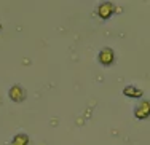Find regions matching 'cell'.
<instances>
[{"label": "cell", "instance_id": "cell-1", "mask_svg": "<svg viewBox=\"0 0 150 145\" xmlns=\"http://www.w3.org/2000/svg\"><path fill=\"white\" fill-rule=\"evenodd\" d=\"M149 115H150V102L142 101L141 104L136 107V116H137V118H147Z\"/></svg>", "mask_w": 150, "mask_h": 145}, {"label": "cell", "instance_id": "cell-2", "mask_svg": "<svg viewBox=\"0 0 150 145\" xmlns=\"http://www.w3.org/2000/svg\"><path fill=\"white\" fill-rule=\"evenodd\" d=\"M99 61H101V64L104 65H109L113 62V51L110 48H104L101 53H99Z\"/></svg>", "mask_w": 150, "mask_h": 145}, {"label": "cell", "instance_id": "cell-3", "mask_svg": "<svg viewBox=\"0 0 150 145\" xmlns=\"http://www.w3.org/2000/svg\"><path fill=\"white\" fill-rule=\"evenodd\" d=\"M10 97H11L15 102H21V101H24V97H26V93H24V89L21 86H13L11 89H10Z\"/></svg>", "mask_w": 150, "mask_h": 145}, {"label": "cell", "instance_id": "cell-4", "mask_svg": "<svg viewBox=\"0 0 150 145\" xmlns=\"http://www.w3.org/2000/svg\"><path fill=\"white\" fill-rule=\"evenodd\" d=\"M112 13H113V5L112 3H102V5L99 6V16H101L102 19H107Z\"/></svg>", "mask_w": 150, "mask_h": 145}, {"label": "cell", "instance_id": "cell-5", "mask_svg": "<svg viewBox=\"0 0 150 145\" xmlns=\"http://www.w3.org/2000/svg\"><path fill=\"white\" fill-rule=\"evenodd\" d=\"M123 93L126 94V96H131V97H139L142 94V91L139 89V88H134V86H126L123 89Z\"/></svg>", "mask_w": 150, "mask_h": 145}, {"label": "cell", "instance_id": "cell-6", "mask_svg": "<svg viewBox=\"0 0 150 145\" xmlns=\"http://www.w3.org/2000/svg\"><path fill=\"white\" fill-rule=\"evenodd\" d=\"M27 144H29V137L26 134H18L13 139V145H27Z\"/></svg>", "mask_w": 150, "mask_h": 145}]
</instances>
